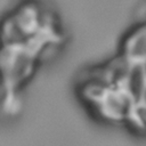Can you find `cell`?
Returning a JSON list of instances; mask_svg holds the SVG:
<instances>
[{"label":"cell","mask_w":146,"mask_h":146,"mask_svg":"<svg viewBox=\"0 0 146 146\" xmlns=\"http://www.w3.org/2000/svg\"><path fill=\"white\" fill-rule=\"evenodd\" d=\"M75 95L95 117L144 125L146 119V59L119 51L113 58L83 68Z\"/></svg>","instance_id":"2"},{"label":"cell","mask_w":146,"mask_h":146,"mask_svg":"<svg viewBox=\"0 0 146 146\" xmlns=\"http://www.w3.org/2000/svg\"><path fill=\"white\" fill-rule=\"evenodd\" d=\"M59 14L41 1H21L0 16V107L21 110V97L43 62L67 40Z\"/></svg>","instance_id":"1"}]
</instances>
